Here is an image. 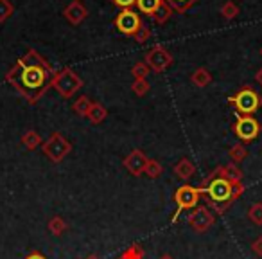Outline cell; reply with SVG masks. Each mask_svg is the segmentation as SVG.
I'll return each mask as SVG.
<instances>
[{
	"instance_id": "cell-1",
	"label": "cell",
	"mask_w": 262,
	"mask_h": 259,
	"mask_svg": "<svg viewBox=\"0 0 262 259\" xmlns=\"http://www.w3.org/2000/svg\"><path fill=\"white\" fill-rule=\"evenodd\" d=\"M56 70L34 49H29L6 74V81L26 99L29 105H36L45 92L51 88V79Z\"/></svg>"
},
{
	"instance_id": "cell-2",
	"label": "cell",
	"mask_w": 262,
	"mask_h": 259,
	"mask_svg": "<svg viewBox=\"0 0 262 259\" xmlns=\"http://www.w3.org/2000/svg\"><path fill=\"white\" fill-rule=\"evenodd\" d=\"M81 87H83V79L70 67H63L61 70H56L51 79V88H54L65 99L74 97V94H77Z\"/></svg>"
},
{
	"instance_id": "cell-3",
	"label": "cell",
	"mask_w": 262,
	"mask_h": 259,
	"mask_svg": "<svg viewBox=\"0 0 262 259\" xmlns=\"http://www.w3.org/2000/svg\"><path fill=\"white\" fill-rule=\"evenodd\" d=\"M228 103L237 110L239 115H251L258 108H262V97L257 90H253L251 87H243L241 90H237L233 95L228 97Z\"/></svg>"
},
{
	"instance_id": "cell-4",
	"label": "cell",
	"mask_w": 262,
	"mask_h": 259,
	"mask_svg": "<svg viewBox=\"0 0 262 259\" xmlns=\"http://www.w3.org/2000/svg\"><path fill=\"white\" fill-rule=\"evenodd\" d=\"M203 196V187H192L189 184H183L176 189L174 193V204L176 211L172 214V223L178 222L183 211H192L200 205V198Z\"/></svg>"
},
{
	"instance_id": "cell-5",
	"label": "cell",
	"mask_w": 262,
	"mask_h": 259,
	"mask_svg": "<svg viewBox=\"0 0 262 259\" xmlns=\"http://www.w3.org/2000/svg\"><path fill=\"white\" fill-rule=\"evenodd\" d=\"M203 194H208L210 204H228L232 205V182H228L223 176H217L212 173L208 176L207 184L203 186Z\"/></svg>"
},
{
	"instance_id": "cell-6",
	"label": "cell",
	"mask_w": 262,
	"mask_h": 259,
	"mask_svg": "<svg viewBox=\"0 0 262 259\" xmlns=\"http://www.w3.org/2000/svg\"><path fill=\"white\" fill-rule=\"evenodd\" d=\"M41 151H43V155L49 161L58 164V162H61L63 158L72 151V144H70L59 132H52L51 137L41 144Z\"/></svg>"
},
{
	"instance_id": "cell-7",
	"label": "cell",
	"mask_w": 262,
	"mask_h": 259,
	"mask_svg": "<svg viewBox=\"0 0 262 259\" xmlns=\"http://www.w3.org/2000/svg\"><path fill=\"white\" fill-rule=\"evenodd\" d=\"M260 130H262L260 123H258L253 115H239V113H237L235 124H233V132H235L239 141H243V143L255 141L260 135Z\"/></svg>"
},
{
	"instance_id": "cell-8",
	"label": "cell",
	"mask_w": 262,
	"mask_h": 259,
	"mask_svg": "<svg viewBox=\"0 0 262 259\" xmlns=\"http://www.w3.org/2000/svg\"><path fill=\"white\" fill-rule=\"evenodd\" d=\"M142 18L139 13H135L133 9H122L119 15L113 20V26L119 33H122L124 36H135L139 33L140 26H142Z\"/></svg>"
},
{
	"instance_id": "cell-9",
	"label": "cell",
	"mask_w": 262,
	"mask_h": 259,
	"mask_svg": "<svg viewBox=\"0 0 262 259\" xmlns=\"http://www.w3.org/2000/svg\"><path fill=\"white\" fill-rule=\"evenodd\" d=\"M144 62L147 63V67H149L153 72L160 74V72H165V70L171 67V63L174 62V58H172V54L165 47L155 45V47L146 54V59H144Z\"/></svg>"
},
{
	"instance_id": "cell-10",
	"label": "cell",
	"mask_w": 262,
	"mask_h": 259,
	"mask_svg": "<svg viewBox=\"0 0 262 259\" xmlns=\"http://www.w3.org/2000/svg\"><path fill=\"white\" fill-rule=\"evenodd\" d=\"M215 222L214 212L205 205H198L196 209H192V212L189 214V225L192 227L196 232H207Z\"/></svg>"
},
{
	"instance_id": "cell-11",
	"label": "cell",
	"mask_w": 262,
	"mask_h": 259,
	"mask_svg": "<svg viewBox=\"0 0 262 259\" xmlns=\"http://www.w3.org/2000/svg\"><path fill=\"white\" fill-rule=\"evenodd\" d=\"M147 162H149V158L146 157V153H142L140 150H133L129 155H126V158L122 161V166L129 175L140 176L146 171Z\"/></svg>"
},
{
	"instance_id": "cell-12",
	"label": "cell",
	"mask_w": 262,
	"mask_h": 259,
	"mask_svg": "<svg viewBox=\"0 0 262 259\" xmlns=\"http://www.w3.org/2000/svg\"><path fill=\"white\" fill-rule=\"evenodd\" d=\"M63 16H65L67 22L72 24V26H79V24L88 16V9L84 8L81 2H76V0H74L72 4H69L65 9H63Z\"/></svg>"
},
{
	"instance_id": "cell-13",
	"label": "cell",
	"mask_w": 262,
	"mask_h": 259,
	"mask_svg": "<svg viewBox=\"0 0 262 259\" xmlns=\"http://www.w3.org/2000/svg\"><path fill=\"white\" fill-rule=\"evenodd\" d=\"M214 175L223 176V178H226L228 182H243L244 173L239 169V166L233 164V162H230V164H225V166H219V168H215Z\"/></svg>"
},
{
	"instance_id": "cell-14",
	"label": "cell",
	"mask_w": 262,
	"mask_h": 259,
	"mask_svg": "<svg viewBox=\"0 0 262 259\" xmlns=\"http://www.w3.org/2000/svg\"><path fill=\"white\" fill-rule=\"evenodd\" d=\"M172 173H174L180 180H189L190 176H194V173H196V166H194L192 161L183 157L172 166Z\"/></svg>"
},
{
	"instance_id": "cell-15",
	"label": "cell",
	"mask_w": 262,
	"mask_h": 259,
	"mask_svg": "<svg viewBox=\"0 0 262 259\" xmlns=\"http://www.w3.org/2000/svg\"><path fill=\"white\" fill-rule=\"evenodd\" d=\"M190 81H192L194 87L205 88V87H208V85L212 83V74L208 72L207 69L200 67V69H196V70L192 72V76H190Z\"/></svg>"
},
{
	"instance_id": "cell-16",
	"label": "cell",
	"mask_w": 262,
	"mask_h": 259,
	"mask_svg": "<svg viewBox=\"0 0 262 259\" xmlns=\"http://www.w3.org/2000/svg\"><path fill=\"white\" fill-rule=\"evenodd\" d=\"M86 117H88V121H90L92 124H101L102 121L108 117V110H106L101 103H92Z\"/></svg>"
},
{
	"instance_id": "cell-17",
	"label": "cell",
	"mask_w": 262,
	"mask_h": 259,
	"mask_svg": "<svg viewBox=\"0 0 262 259\" xmlns=\"http://www.w3.org/2000/svg\"><path fill=\"white\" fill-rule=\"evenodd\" d=\"M22 144L29 151H34L36 148H40L41 144H43V141H41V135L36 132V130H27V132L22 135Z\"/></svg>"
},
{
	"instance_id": "cell-18",
	"label": "cell",
	"mask_w": 262,
	"mask_h": 259,
	"mask_svg": "<svg viewBox=\"0 0 262 259\" xmlns=\"http://www.w3.org/2000/svg\"><path fill=\"white\" fill-rule=\"evenodd\" d=\"M164 2L165 4H169V8H171L174 13L183 15V13H187L190 8H194L200 0H164Z\"/></svg>"
},
{
	"instance_id": "cell-19",
	"label": "cell",
	"mask_w": 262,
	"mask_h": 259,
	"mask_svg": "<svg viewBox=\"0 0 262 259\" xmlns=\"http://www.w3.org/2000/svg\"><path fill=\"white\" fill-rule=\"evenodd\" d=\"M162 2H164V0H137L135 6L139 8L140 13H144V15H147V16H153L155 11L162 6Z\"/></svg>"
},
{
	"instance_id": "cell-20",
	"label": "cell",
	"mask_w": 262,
	"mask_h": 259,
	"mask_svg": "<svg viewBox=\"0 0 262 259\" xmlns=\"http://www.w3.org/2000/svg\"><path fill=\"white\" fill-rule=\"evenodd\" d=\"M92 99L88 97V95H79V97L74 101V105H72V110L77 113L79 117H86L88 115V110H90V106H92Z\"/></svg>"
},
{
	"instance_id": "cell-21",
	"label": "cell",
	"mask_w": 262,
	"mask_h": 259,
	"mask_svg": "<svg viewBox=\"0 0 262 259\" xmlns=\"http://www.w3.org/2000/svg\"><path fill=\"white\" fill-rule=\"evenodd\" d=\"M228 157H230V161H232L233 164L239 166L241 162L246 161V157H248L246 146H244V144H235V146H232L228 150Z\"/></svg>"
},
{
	"instance_id": "cell-22",
	"label": "cell",
	"mask_w": 262,
	"mask_h": 259,
	"mask_svg": "<svg viewBox=\"0 0 262 259\" xmlns=\"http://www.w3.org/2000/svg\"><path fill=\"white\" fill-rule=\"evenodd\" d=\"M174 15V11H172L171 8H169V4H165V2H162V6L160 8L155 11V15H153V20L158 24V26H164L165 22H167L171 16Z\"/></svg>"
},
{
	"instance_id": "cell-23",
	"label": "cell",
	"mask_w": 262,
	"mask_h": 259,
	"mask_svg": "<svg viewBox=\"0 0 262 259\" xmlns=\"http://www.w3.org/2000/svg\"><path fill=\"white\" fill-rule=\"evenodd\" d=\"M47 227L54 236H61V234L69 229V225H67V222L61 218V216H52V218L49 220Z\"/></svg>"
},
{
	"instance_id": "cell-24",
	"label": "cell",
	"mask_w": 262,
	"mask_h": 259,
	"mask_svg": "<svg viewBox=\"0 0 262 259\" xmlns=\"http://www.w3.org/2000/svg\"><path fill=\"white\" fill-rule=\"evenodd\" d=\"M144 257H146L144 248L140 247L139 243H135V245H131V247H127L117 259H144Z\"/></svg>"
},
{
	"instance_id": "cell-25",
	"label": "cell",
	"mask_w": 262,
	"mask_h": 259,
	"mask_svg": "<svg viewBox=\"0 0 262 259\" xmlns=\"http://www.w3.org/2000/svg\"><path fill=\"white\" fill-rule=\"evenodd\" d=\"M219 13H221V16L225 20H233L239 15V6L233 0H226L225 4L221 6V9H219Z\"/></svg>"
},
{
	"instance_id": "cell-26",
	"label": "cell",
	"mask_w": 262,
	"mask_h": 259,
	"mask_svg": "<svg viewBox=\"0 0 262 259\" xmlns=\"http://www.w3.org/2000/svg\"><path fill=\"white\" fill-rule=\"evenodd\" d=\"M162 173H164V166H162L158 161H155V158H149V162H147L144 175L149 176V178H158Z\"/></svg>"
},
{
	"instance_id": "cell-27",
	"label": "cell",
	"mask_w": 262,
	"mask_h": 259,
	"mask_svg": "<svg viewBox=\"0 0 262 259\" xmlns=\"http://www.w3.org/2000/svg\"><path fill=\"white\" fill-rule=\"evenodd\" d=\"M131 74L135 76V79H147V76L151 74V69L147 67L146 62H137L131 69Z\"/></svg>"
},
{
	"instance_id": "cell-28",
	"label": "cell",
	"mask_w": 262,
	"mask_h": 259,
	"mask_svg": "<svg viewBox=\"0 0 262 259\" xmlns=\"http://www.w3.org/2000/svg\"><path fill=\"white\" fill-rule=\"evenodd\" d=\"M15 13V6L9 0H0V24L8 22Z\"/></svg>"
},
{
	"instance_id": "cell-29",
	"label": "cell",
	"mask_w": 262,
	"mask_h": 259,
	"mask_svg": "<svg viewBox=\"0 0 262 259\" xmlns=\"http://www.w3.org/2000/svg\"><path fill=\"white\" fill-rule=\"evenodd\" d=\"M248 218L251 220V223L260 227L262 225V202H257L253 204L250 209H248Z\"/></svg>"
},
{
	"instance_id": "cell-30",
	"label": "cell",
	"mask_w": 262,
	"mask_h": 259,
	"mask_svg": "<svg viewBox=\"0 0 262 259\" xmlns=\"http://www.w3.org/2000/svg\"><path fill=\"white\" fill-rule=\"evenodd\" d=\"M151 85L147 79H135L133 83H131V90H133V94L139 95V97H142V95H146L147 92H149Z\"/></svg>"
},
{
	"instance_id": "cell-31",
	"label": "cell",
	"mask_w": 262,
	"mask_h": 259,
	"mask_svg": "<svg viewBox=\"0 0 262 259\" xmlns=\"http://www.w3.org/2000/svg\"><path fill=\"white\" fill-rule=\"evenodd\" d=\"M133 38L137 40V44H146V42L151 38V29L146 26V24H142V26H140V29H139V33H137Z\"/></svg>"
},
{
	"instance_id": "cell-32",
	"label": "cell",
	"mask_w": 262,
	"mask_h": 259,
	"mask_svg": "<svg viewBox=\"0 0 262 259\" xmlns=\"http://www.w3.org/2000/svg\"><path fill=\"white\" fill-rule=\"evenodd\" d=\"M112 2L120 9H133V6L137 4V0H112Z\"/></svg>"
},
{
	"instance_id": "cell-33",
	"label": "cell",
	"mask_w": 262,
	"mask_h": 259,
	"mask_svg": "<svg viewBox=\"0 0 262 259\" xmlns=\"http://www.w3.org/2000/svg\"><path fill=\"white\" fill-rule=\"evenodd\" d=\"M251 250H253L255 255H258V257H262V236H258L257 240L251 243Z\"/></svg>"
},
{
	"instance_id": "cell-34",
	"label": "cell",
	"mask_w": 262,
	"mask_h": 259,
	"mask_svg": "<svg viewBox=\"0 0 262 259\" xmlns=\"http://www.w3.org/2000/svg\"><path fill=\"white\" fill-rule=\"evenodd\" d=\"M26 259H47V257H45L43 254H40V252H38V250H34V252H31V254L27 255Z\"/></svg>"
},
{
	"instance_id": "cell-35",
	"label": "cell",
	"mask_w": 262,
	"mask_h": 259,
	"mask_svg": "<svg viewBox=\"0 0 262 259\" xmlns=\"http://www.w3.org/2000/svg\"><path fill=\"white\" fill-rule=\"evenodd\" d=\"M255 81H257V83L262 87V69L257 70V74H255Z\"/></svg>"
},
{
	"instance_id": "cell-36",
	"label": "cell",
	"mask_w": 262,
	"mask_h": 259,
	"mask_svg": "<svg viewBox=\"0 0 262 259\" xmlns=\"http://www.w3.org/2000/svg\"><path fill=\"white\" fill-rule=\"evenodd\" d=\"M160 259H174V257H172V255H169V254H164Z\"/></svg>"
},
{
	"instance_id": "cell-37",
	"label": "cell",
	"mask_w": 262,
	"mask_h": 259,
	"mask_svg": "<svg viewBox=\"0 0 262 259\" xmlns=\"http://www.w3.org/2000/svg\"><path fill=\"white\" fill-rule=\"evenodd\" d=\"M86 259H99V257H97V255H88Z\"/></svg>"
},
{
	"instance_id": "cell-38",
	"label": "cell",
	"mask_w": 262,
	"mask_h": 259,
	"mask_svg": "<svg viewBox=\"0 0 262 259\" xmlns=\"http://www.w3.org/2000/svg\"><path fill=\"white\" fill-rule=\"evenodd\" d=\"M260 56H262V49H260Z\"/></svg>"
},
{
	"instance_id": "cell-39",
	"label": "cell",
	"mask_w": 262,
	"mask_h": 259,
	"mask_svg": "<svg viewBox=\"0 0 262 259\" xmlns=\"http://www.w3.org/2000/svg\"><path fill=\"white\" fill-rule=\"evenodd\" d=\"M76 2H81V0H76Z\"/></svg>"
}]
</instances>
